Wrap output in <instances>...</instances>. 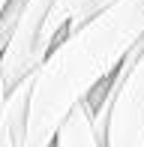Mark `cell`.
I'll list each match as a JSON object with an SVG mask.
<instances>
[{"instance_id":"cell-1","label":"cell","mask_w":144,"mask_h":147,"mask_svg":"<svg viewBox=\"0 0 144 147\" xmlns=\"http://www.w3.org/2000/svg\"><path fill=\"white\" fill-rule=\"evenodd\" d=\"M141 39L144 0H117L93 21L69 30L30 78L24 147H54L72 111L114 78Z\"/></svg>"},{"instance_id":"cell-2","label":"cell","mask_w":144,"mask_h":147,"mask_svg":"<svg viewBox=\"0 0 144 147\" xmlns=\"http://www.w3.org/2000/svg\"><path fill=\"white\" fill-rule=\"evenodd\" d=\"M93 123L102 147H144V39L114 72Z\"/></svg>"},{"instance_id":"cell-3","label":"cell","mask_w":144,"mask_h":147,"mask_svg":"<svg viewBox=\"0 0 144 147\" xmlns=\"http://www.w3.org/2000/svg\"><path fill=\"white\" fill-rule=\"evenodd\" d=\"M54 0H9L0 18V51L9 90L30 78L48 57L45 24Z\"/></svg>"},{"instance_id":"cell-4","label":"cell","mask_w":144,"mask_h":147,"mask_svg":"<svg viewBox=\"0 0 144 147\" xmlns=\"http://www.w3.org/2000/svg\"><path fill=\"white\" fill-rule=\"evenodd\" d=\"M54 147H102L96 123H93V108H90V102L78 105V108L72 111V117L60 129Z\"/></svg>"},{"instance_id":"cell-5","label":"cell","mask_w":144,"mask_h":147,"mask_svg":"<svg viewBox=\"0 0 144 147\" xmlns=\"http://www.w3.org/2000/svg\"><path fill=\"white\" fill-rule=\"evenodd\" d=\"M90 3H93V0H54L48 24H45V48L48 51L54 48V45L66 36V30L84 15V9H87Z\"/></svg>"},{"instance_id":"cell-6","label":"cell","mask_w":144,"mask_h":147,"mask_svg":"<svg viewBox=\"0 0 144 147\" xmlns=\"http://www.w3.org/2000/svg\"><path fill=\"white\" fill-rule=\"evenodd\" d=\"M6 99H9V84H6V72H3V51H0V114L6 108Z\"/></svg>"},{"instance_id":"cell-7","label":"cell","mask_w":144,"mask_h":147,"mask_svg":"<svg viewBox=\"0 0 144 147\" xmlns=\"http://www.w3.org/2000/svg\"><path fill=\"white\" fill-rule=\"evenodd\" d=\"M9 6V0H0V18H3V9Z\"/></svg>"}]
</instances>
